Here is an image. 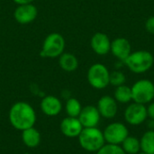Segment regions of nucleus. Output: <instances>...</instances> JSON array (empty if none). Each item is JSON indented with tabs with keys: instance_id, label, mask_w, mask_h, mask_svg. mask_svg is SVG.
I'll return each mask as SVG.
<instances>
[{
	"instance_id": "nucleus-1",
	"label": "nucleus",
	"mask_w": 154,
	"mask_h": 154,
	"mask_svg": "<svg viewBox=\"0 0 154 154\" xmlns=\"http://www.w3.org/2000/svg\"><path fill=\"white\" fill-rule=\"evenodd\" d=\"M9 121L14 128L19 131L33 127L36 123V113L26 102L14 103L9 111Z\"/></svg>"
},
{
	"instance_id": "nucleus-2",
	"label": "nucleus",
	"mask_w": 154,
	"mask_h": 154,
	"mask_svg": "<svg viewBox=\"0 0 154 154\" xmlns=\"http://www.w3.org/2000/svg\"><path fill=\"white\" fill-rule=\"evenodd\" d=\"M124 63L132 72L142 74L151 69L153 66L154 57L148 51H136L131 52V54L124 60Z\"/></svg>"
},
{
	"instance_id": "nucleus-3",
	"label": "nucleus",
	"mask_w": 154,
	"mask_h": 154,
	"mask_svg": "<svg viewBox=\"0 0 154 154\" xmlns=\"http://www.w3.org/2000/svg\"><path fill=\"white\" fill-rule=\"evenodd\" d=\"M78 138L81 148L89 152H97L106 144L104 134L97 127L83 128Z\"/></svg>"
},
{
	"instance_id": "nucleus-4",
	"label": "nucleus",
	"mask_w": 154,
	"mask_h": 154,
	"mask_svg": "<svg viewBox=\"0 0 154 154\" xmlns=\"http://www.w3.org/2000/svg\"><path fill=\"white\" fill-rule=\"evenodd\" d=\"M65 39L61 34L58 32L50 33L43 42L40 55L42 58L54 59L60 57L65 50Z\"/></svg>"
},
{
	"instance_id": "nucleus-5",
	"label": "nucleus",
	"mask_w": 154,
	"mask_h": 154,
	"mask_svg": "<svg viewBox=\"0 0 154 154\" xmlns=\"http://www.w3.org/2000/svg\"><path fill=\"white\" fill-rule=\"evenodd\" d=\"M87 78L89 85L96 89H104L110 84V72L102 63L93 64L88 69Z\"/></svg>"
},
{
	"instance_id": "nucleus-6",
	"label": "nucleus",
	"mask_w": 154,
	"mask_h": 154,
	"mask_svg": "<svg viewBox=\"0 0 154 154\" xmlns=\"http://www.w3.org/2000/svg\"><path fill=\"white\" fill-rule=\"evenodd\" d=\"M132 89V97L134 102L146 105L154 98V84L149 79H140L136 81Z\"/></svg>"
},
{
	"instance_id": "nucleus-7",
	"label": "nucleus",
	"mask_w": 154,
	"mask_h": 154,
	"mask_svg": "<svg viewBox=\"0 0 154 154\" xmlns=\"http://www.w3.org/2000/svg\"><path fill=\"white\" fill-rule=\"evenodd\" d=\"M105 141L109 144L120 145L129 136L128 128L120 122H115L109 124L103 132Z\"/></svg>"
},
{
	"instance_id": "nucleus-8",
	"label": "nucleus",
	"mask_w": 154,
	"mask_h": 154,
	"mask_svg": "<svg viewBox=\"0 0 154 154\" xmlns=\"http://www.w3.org/2000/svg\"><path fill=\"white\" fill-rule=\"evenodd\" d=\"M125 119L131 125H139L144 123L148 118L147 107L145 105L134 102L125 110Z\"/></svg>"
},
{
	"instance_id": "nucleus-9",
	"label": "nucleus",
	"mask_w": 154,
	"mask_h": 154,
	"mask_svg": "<svg viewBox=\"0 0 154 154\" xmlns=\"http://www.w3.org/2000/svg\"><path fill=\"white\" fill-rule=\"evenodd\" d=\"M78 118L81 123L83 128H89L97 127L98 125L101 116L97 106H87L85 107H82V110Z\"/></svg>"
},
{
	"instance_id": "nucleus-10",
	"label": "nucleus",
	"mask_w": 154,
	"mask_h": 154,
	"mask_svg": "<svg viewBox=\"0 0 154 154\" xmlns=\"http://www.w3.org/2000/svg\"><path fill=\"white\" fill-rule=\"evenodd\" d=\"M37 8L32 4L19 5L14 10V16L16 22L21 24H27L35 20L37 17Z\"/></svg>"
},
{
	"instance_id": "nucleus-11",
	"label": "nucleus",
	"mask_w": 154,
	"mask_h": 154,
	"mask_svg": "<svg viewBox=\"0 0 154 154\" xmlns=\"http://www.w3.org/2000/svg\"><path fill=\"white\" fill-rule=\"evenodd\" d=\"M97 109L100 116L106 119L114 118L118 110L116 100L110 96H103L97 102Z\"/></svg>"
},
{
	"instance_id": "nucleus-12",
	"label": "nucleus",
	"mask_w": 154,
	"mask_h": 154,
	"mask_svg": "<svg viewBox=\"0 0 154 154\" xmlns=\"http://www.w3.org/2000/svg\"><path fill=\"white\" fill-rule=\"evenodd\" d=\"M60 131L63 135L69 138L79 137L81 131L83 130V126L79 122L78 117H65L62 119L60 125Z\"/></svg>"
},
{
	"instance_id": "nucleus-13",
	"label": "nucleus",
	"mask_w": 154,
	"mask_h": 154,
	"mask_svg": "<svg viewBox=\"0 0 154 154\" xmlns=\"http://www.w3.org/2000/svg\"><path fill=\"white\" fill-rule=\"evenodd\" d=\"M90 45L94 52L98 55H106L111 50V41L104 32H96L90 40Z\"/></svg>"
},
{
	"instance_id": "nucleus-14",
	"label": "nucleus",
	"mask_w": 154,
	"mask_h": 154,
	"mask_svg": "<svg viewBox=\"0 0 154 154\" xmlns=\"http://www.w3.org/2000/svg\"><path fill=\"white\" fill-rule=\"evenodd\" d=\"M110 51L116 58L124 61L132 52L131 43L125 38H116L111 42Z\"/></svg>"
},
{
	"instance_id": "nucleus-15",
	"label": "nucleus",
	"mask_w": 154,
	"mask_h": 154,
	"mask_svg": "<svg viewBox=\"0 0 154 154\" xmlns=\"http://www.w3.org/2000/svg\"><path fill=\"white\" fill-rule=\"evenodd\" d=\"M41 110L48 116H56L62 110L60 100L54 96H46L41 101Z\"/></svg>"
},
{
	"instance_id": "nucleus-16",
	"label": "nucleus",
	"mask_w": 154,
	"mask_h": 154,
	"mask_svg": "<svg viewBox=\"0 0 154 154\" xmlns=\"http://www.w3.org/2000/svg\"><path fill=\"white\" fill-rule=\"evenodd\" d=\"M22 141L28 148H36L41 143V134L34 127L25 129L22 131Z\"/></svg>"
},
{
	"instance_id": "nucleus-17",
	"label": "nucleus",
	"mask_w": 154,
	"mask_h": 154,
	"mask_svg": "<svg viewBox=\"0 0 154 154\" xmlns=\"http://www.w3.org/2000/svg\"><path fill=\"white\" fill-rule=\"evenodd\" d=\"M59 64L60 68L67 71V72H72L75 71L79 67V60L77 57L71 53H62L60 56L59 59Z\"/></svg>"
},
{
	"instance_id": "nucleus-18",
	"label": "nucleus",
	"mask_w": 154,
	"mask_h": 154,
	"mask_svg": "<svg viewBox=\"0 0 154 154\" xmlns=\"http://www.w3.org/2000/svg\"><path fill=\"white\" fill-rule=\"evenodd\" d=\"M141 150L146 154H154V131L148 130L140 140Z\"/></svg>"
},
{
	"instance_id": "nucleus-19",
	"label": "nucleus",
	"mask_w": 154,
	"mask_h": 154,
	"mask_svg": "<svg viewBox=\"0 0 154 154\" xmlns=\"http://www.w3.org/2000/svg\"><path fill=\"white\" fill-rule=\"evenodd\" d=\"M114 98L116 100V102H119L121 104L129 103L130 101L133 100L131 88L125 85L116 87L114 94Z\"/></svg>"
},
{
	"instance_id": "nucleus-20",
	"label": "nucleus",
	"mask_w": 154,
	"mask_h": 154,
	"mask_svg": "<svg viewBox=\"0 0 154 154\" xmlns=\"http://www.w3.org/2000/svg\"><path fill=\"white\" fill-rule=\"evenodd\" d=\"M121 147L126 154H137L141 151L140 140L134 136H128L122 143Z\"/></svg>"
},
{
	"instance_id": "nucleus-21",
	"label": "nucleus",
	"mask_w": 154,
	"mask_h": 154,
	"mask_svg": "<svg viewBox=\"0 0 154 154\" xmlns=\"http://www.w3.org/2000/svg\"><path fill=\"white\" fill-rule=\"evenodd\" d=\"M65 109H66V113H67L68 116L79 117V116L82 110V106H81L80 102L77 98L69 97L67 99V102L65 105Z\"/></svg>"
},
{
	"instance_id": "nucleus-22",
	"label": "nucleus",
	"mask_w": 154,
	"mask_h": 154,
	"mask_svg": "<svg viewBox=\"0 0 154 154\" xmlns=\"http://www.w3.org/2000/svg\"><path fill=\"white\" fill-rule=\"evenodd\" d=\"M97 154H126L120 145L106 143L100 150L97 152Z\"/></svg>"
},
{
	"instance_id": "nucleus-23",
	"label": "nucleus",
	"mask_w": 154,
	"mask_h": 154,
	"mask_svg": "<svg viewBox=\"0 0 154 154\" xmlns=\"http://www.w3.org/2000/svg\"><path fill=\"white\" fill-rule=\"evenodd\" d=\"M126 81V77L125 75L119 70H115L112 73H110V79L109 83L115 87H119L122 85H125Z\"/></svg>"
},
{
	"instance_id": "nucleus-24",
	"label": "nucleus",
	"mask_w": 154,
	"mask_h": 154,
	"mask_svg": "<svg viewBox=\"0 0 154 154\" xmlns=\"http://www.w3.org/2000/svg\"><path fill=\"white\" fill-rule=\"evenodd\" d=\"M145 29L150 33L154 34V16H151L145 23Z\"/></svg>"
},
{
	"instance_id": "nucleus-25",
	"label": "nucleus",
	"mask_w": 154,
	"mask_h": 154,
	"mask_svg": "<svg viewBox=\"0 0 154 154\" xmlns=\"http://www.w3.org/2000/svg\"><path fill=\"white\" fill-rule=\"evenodd\" d=\"M147 114H148V117L154 120V102H151L150 105L148 106Z\"/></svg>"
},
{
	"instance_id": "nucleus-26",
	"label": "nucleus",
	"mask_w": 154,
	"mask_h": 154,
	"mask_svg": "<svg viewBox=\"0 0 154 154\" xmlns=\"http://www.w3.org/2000/svg\"><path fill=\"white\" fill-rule=\"evenodd\" d=\"M34 0H14V3L19 5H26V4H32Z\"/></svg>"
},
{
	"instance_id": "nucleus-27",
	"label": "nucleus",
	"mask_w": 154,
	"mask_h": 154,
	"mask_svg": "<svg viewBox=\"0 0 154 154\" xmlns=\"http://www.w3.org/2000/svg\"><path fill=\"white\" fill-rule=\"evenodd\" d=\"M147 127L149 128V130L154 131V120L153 119H149L147 121Z\"/></svg>"
},
{
	"instance_id": "nucleus-28",
	"label": "nucleus",
	"mask_w": 154,
	"mask_h": 154,
	"mask_svg": "<svg viewBox=\"0 0 154 154\" xmlns=\"http://www.w3.org/2000/svg\"><path fill=\"white\" fill-rule=\"evenodd\" d=\"M137 154H146V153H144V152H138Z\"/></svg>"
},
{
	"instance_id": "nucleus-29",
	"label": "nucleus",
	"mask_w": 154,
	"mask_h": 154,
	"mask_svg": "<svg viewBox=\"0 0 154 154\" xmlns=\"http://www.w3.org/2000/svg\"><path fill=\"white\" fill-rule=\"evenodd\" d=\"M26 154H28V153H26Z\"/></svg>"
}]
</instances>
